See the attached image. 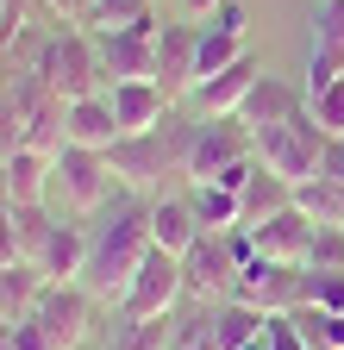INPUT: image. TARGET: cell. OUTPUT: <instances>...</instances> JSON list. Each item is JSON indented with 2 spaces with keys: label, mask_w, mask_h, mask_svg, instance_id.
Here are the masks:
<instances>
[{
  "label": "cell",
  "mask_w": 344,
  "mask_h": 350,
  "mask_svg": "<svg viewBox=\"0 0 344 350\" xmlns=\"http://www.w3.org/2000/svg\"><path fill=\"white\" fill-rule=\"evenodd\" d=\"M213 25H220V31H244V7H238V0H226V7L213 13Z\"/></svg>",
  "instance_id": "cell-38"
},
{
  "label": "cell",
  "mask_w": 344,
  "mask_h": 350,
  "mask_svg": "<svg viewBox=\"0 0 344 350\" xmlns=\"http://www.w3.org/2000/svg\"><path fill=\"white\" fill-rule=\"evenodd\" d=\"M250 232V244H256V256H269V262H300L307 269V250H313V219L300 213V206H282V213H269L263 226H244Z\"/></svg>",
  "instance_id": "cell-14"
},
{
  "label": "cell",
  "mask_w": 344,
  "mask_h": 350,
  "mask_svg": "<svg viewBox=\"0 0 344 350\" xmlns=\"http://www.w3.org/2000/svg\"><path fill=\"white\" fill-rule=\"evenodd\" d=\"M307 269H344V226H319V232H313Z\"/></svg>",
  "instance_id": "cell-32"
},
{
  "label": "cell",
  "mask_w": 344,
  "mask_h": 350,
  "mask_svg": "<svg viewBox=\"0 0 344 350\" xmlns=\"http://www.w3.org/2000/svg\"><path fill=\"white\" fill-rule=\"evenodd\" d=\"M157 19L144 25H125V31H94V51H101V69H107V88L113 81H157Z\"/></svg>",
  "instance_id": "cell-11"
},
{
  "label": "cell",
  "mask_w": 344,
  "mask_h": 350,
  "mask_svg": "<svg viewBox=\"0 0 344 350\" xmlns=\"http://www.w3.org/2000/svg\"><path fill=\"white\" fill-rule=\"evenodd\" d=\"M238 250H232V232H200L188 250H182V288L194 306H226L232 288H238Z\"/></svg>",
  "instance_id": "cell-5"
},
{
  "label": "cell",
  "mask_w": 344,
  "mask_h": 350,
  "mask_svg": "<svg viewBox=\"0 0 344 350\" xmlns=\"http://www.w3.org/2000/svg\"><path fill=\"white\" fill-rule=\"evenodd\" d=\"M188 144H194V119H188V125L169 119V125H157V131H132V138H119V144L107 150L113 182H119L125 194L157 200V194H163V175H182V182H188Z\"/></svg>",
  "instance_id": "cell-2"
},
{
  "label": "cell",
  "mask_w": 344,
  "mask_h": 350,
  "mask_svg": "<svg viewBox=\"0 0 344 350\" xmlns=\"http://www.w3.org/2000/svg\"><path fill=\"white\" fill-rule=\"evenodd\" d=\"M38 7L51 13V25H88V13H94V0H38Z\"/></svg>",
  "instance_id": "cell-36"
},
{
  "label": "cell",
  "mask_w": 344,
  "mask_h": 350,
  "mask_svg": "<svg viewBox=\"0 0 344 350\" xmlns=\"http://www.w3.org/2000/svg\"><path fill=\"white\" fill-rule=\"evenodd\" d=\"M150 250H157V238H150V200L144 194L113 200V213L101 219V226H88V269H81V288H88L94 300L119 306V294L132 288L138 262Z\"/></svg>",
  "instance_id": "cell-1"
},
{
  "label": "cell",
  "mask_w": 344,
  "mask_h": 350,
  "mask_svg": "<svg viewBox=\"0 0 344 350\" xmlns=\"http://www.w3.org/2000/svg\"><path fill=\"white\" fill-rule=\"evenodd\" d=\"M307 306L344 313V269H307Z\"/></svg>",
  "instance_id": "cell-30"
},
{
  "label": "cell",
  "mask_w": 344,
  "mask_h": 350,
  "mask_svg": "<svg viewBox=\"0 0 344 350\" xmlns=\"http://www.w3.org/2000/svg\"><path fill=\"white\" fill-rule=\"evenodd\" d=\"M313 51L344 57V0H313Z\"/></svg>",
  "instance_id": "cell-29"
},
{
  "label": "cell",
  "mask_w": 344,
  "mask_h": 350,
  "mask_svg": "<svg viewBox=\"0 0 344 350\" xmlns=\"http://www.w3.org/2000/svg\"><path fill=\"white\" fill-rule=\"evenodd\" d=\"M244 226H263V219L269 213H282V206H294V188L282 182V175H269L263 163H256V175H250V182H244Z\"/></svg>",
  "instance_id": "cell-24"
},
{
  "label": "cell",
  "mask_w": 344,
  "mask_h": 350,
  "mask_svg": "<svg viewBox=\"0 0 344 350\" xmlns=\"http://www.w3.org/2000/svg\"><path fill=\"white\" fill-rule=\"evenodd\" d=\"M25 69L44 81L51 94H63V100L107 94V69H101V51H94V31L88 25H57V31H44Z\"/></svg>",
  "instance_id": "cell-3"
},
{
  "label": "cell",
  "mask_w": 344,
  "mask_h": 350,
  "mask_svg": "<svg viewBox=\"0 0 344 350\" xmlns=\"http://www.w3.org/2000/svg\"><path fill=\"white\" fill-rule=\"evenodd\" d=\"M157 19V0H94L88 31H125V25H144Z\"/></svg>",
  "instance_id": "cell-27"
},
{
  "label": "cell",
  "mask_w": 344,
  "mask_h": 350,
  "mask_svg": "<svg viewBox=\"0 0 344 350\" xmlns=\"http://www.w3.org/2000/svg\"><path fill=\"white\" fill-rule=\"evenodd\" d=\"M263 350H313V344L300 338L294 313H282V319H269V332H263Z\"/></svg>",
  "instance_id": "cell-35"
},
{
  "label": "cell",
  "mask_w": 344,
  "mask_h": 350,
  "mask_svg": "<svg viewBox=\"0 0 344 350\" xmlns=\"http://www.w3.org/2000/svg\"><path fill=\"white\" fill-rule=\"evenodd\" d=\"M294 206L307 213L313 226H344V188H332V182H300Z\"/></svg>",
  "instance_id": "cell-26"
},
{
  "label": "cell",
  "mask_w": 344,
  "mask_h": 350,
  "mask_svg": "<svg viewBox=\"0 0 344 350\" xmlns=\"http://www.w3.org/2000/svg\"><path fill=\"white\" fill-rule=\"evenodd\" d=\"M319 182L344 188V138H332V144H326V157H319Z\"/></svg>",
  "instance_id": "cell-37"
},
{
  "label": "cell",
  "mask_w": 344,
  "mask_h": 350,
  "mask_svg": "<svg viewBox=\"0 0 344 350\" xmlns=\"http://www.w3.org/2000/svg\"><path fill=\"white\" fill-rule=\"evenodd\" d=\"M125 138L119 119H113V100L107 94H88V100H69V144L75 150H113Z\"/></svg>",
  "instance_id": "cell-20"
},
{
  "label": "cell",
  "mask_w": 344,
  "mask_h": 350,
  "mask_svg": "<svg viewBox=\"0 0 344 350\" xmlns=\"http://www.w3.org/2000/svg\"><path fill=\"white\" fill-rule=\"evenodd\" d=\"M107 100H113V119H119L125 138H132V131H157V125L176 119V107H169V94L157 81H113Z\"/></svg>",
  "instance_id": "cell-15"
},
{
  "label": "cell",
  "mask_w": 344,
  "mask_h": 350,
  "mask_svg": "<svg viewBox=\"0 0 344 350\" xmlns=\"http://www.w3.org/2000/svg\"><path fill=\"white\" fill-rule=\"evenodd\" d=\"M113 163H107V150H63L57 157V182H51V194L63 200V213L69 219H88V213H101L107 200H113Z\"/></svg>",
  "instance_id": "cell-10"
},
{
  "label": "cell",
  "mask_w": 344,
  "mask_h": 350,
  "mask_svg": "<svg viewBox=\"0 0 344 350\" xmlns=\"http://www.w3.org/2000/svg\"><path fill=\"white\" fill-rule=\"evenodd\" d=\"M332 81H344V57H332V51H313V57H307V100L319 94V88H332Z\"/></svg>",
  "instance_id": "cell-34"
},
{
  "label": "cell",
  "mask_w": 344,
  "mask_h": 350,
  "mask_svg": "<svg viewBox=\"0 0 344 350\" xmlns=\"http://www.w3.org/2000/svg\"><path fill=\"white\" fill-rule=\"evenodd\" d=\"M313 107V119L332 131V138H344V81H332V88H319V94L307 100Z\"/></svg>",
  "instance_id": "cell-33"
},
{
  "label": "cell",
  "mask_w": 344,
  "mask_h": 350,
  "mask_svg": "<svg viewBox=\"0 0 344 350\" xmlns=\"http://www.w3.org/2000/svg\"><path fill=\"white\" fill-rule=\"evenodd\" d=\"M232 300L256 306V313H269V319L300 313V306H307V269H300V262H269V256H250L244 269H238Z\"/></svg>",
  "instance_id": "cell-9"
},
{
  "label": "cell",
  "mask_w": 344,
  "mask_h": 350,
  "mask_svg": "<svg viewBox=\"0 0 344 350\" xmlns=\"http://www.w3.org/2000/svg\"><path fill=\"white\" fill-rule=\"evenodd\" d=\"M256 81H263V63H256V51H250L244 63H232V69H220V75L194 81L188 107H194V119H232V113L250 100V88H256Z\"/></svg>",
  "instance_id": "cell-13"
},
{
  "label": "cell",
  "mask_w": 344,
  "mask_h": 350,
  "mask_svg": "<svg viewBox=\"0 0 344 350\" xmlns=\"http://www.w3.org/2000/svg\"><path fill=\"white\" fill-rule=\"evenodd\" d=\"M51 282H44V269L38 262H13V269H0V325H19L31 306H38V294H44Z\"/></svg>",
  "instance_id": "cell-22"
},
{
  "label": "cell",
  "mask_w": 344,
  "mask_h": 350,
  "mask_svg": "<svg viewBox=\"0 0 344 350\" xmlns=\"http://www.w3.org/2000/svg\"><path fill=\"white\" fill-rule=\"evenodd\" d=\"M182 300H188V288H182V256H169V250H150V256L138 262L132 288L119 294V319H125V325L169 319Z\"/></svg>",
  "instance_id": "cell-6"
},
{
  "label": "cell",
  "mask_w": 344,
  "mask_h": 350,
  "mask_svg": "<svg viewBox=\"0 0 344 350\" xmlns=\"http://www.w3.org/2000/svg\"><path fill=\"white\" fill-rule=\"evenodd\" d=\"M256 157V131L232 119H194V144H188V182H220L226 169Z\"/></svg>",
  "instance_id": "cell-8"
},
{
  "label": "cell",
  "mask_w": 344,
  "mask_h": 350,
  "mask_svg": "<svg viewBox=\"0 0 344 350\" xmlns=\"http://www.w3.org/2000/svg\"><path fill=\"white\" fill-rule=\"evenodd\" d=\"M0 163H7V182H13V206H51L57 157H44V150H13V157H0Z\"/></svg>",
  "instance_id": "cell-21"
},
{
  "label": "cell",
  "mask_w": 344,
  "mask_h": 350,
  "mask_svg": "<svg viewBox=\"0 0 344 350\" xmlns=\"http://www.w3.org/2000/svg\"><path fill=\"white\" fill-rule=\"evenodd\" d=\"M182 7H188L194 19H213V13H220V7H226V0H182Z\"/></svg>",
  "instance_id": "cell-39"
},
{
  "label": "cell",
  "mask_w": 344,
  "mask_h": 350,
  "mask_svg": "<svg viewBox=\"0 0 344 350\" xmlns=\"http://www.w3.org/2000/svg\"><path fill=\"white\" fill-rule=\"evenodd\" d=\"M300 107H307V94H300V88H288V81H276V75H263L250 88V100L238 107V119L250 125V131H269V125H288Z\"/></svg>",
  "instance_id": "cell-19"
},
{
  "label": "cell",
  "mask_w": 344,
  "mask_h": 350,
  "mask_svg": "<svg viewBox=\"0 0 344 350\" xmlns=\"http://www.w3.org/2000/svg\"><path fill=\"white\" fill-rule=\"evenodd\" d=\"M200 232H207V226H200V213H194L188 194H157V200H150V238H157V250L182 256Z\"/></svg>",
  "instance_id": "cell-18"
},
{
  "label": "cell",
  "mask_w": 344,
  "mask_h": 350,
  "mask_svg": "<svg viewBox=\"0 0 344 350\" xmlns=\"http://www.w3.org/2000/svg\"><path fill=\"white\" fill-rule=\"evenodd\" d=\"M194 350H207V344H194Z\"/></svg>",
  "instance_id": "cell-40"
},
{
  "label": "cell",
  "mask_w": 344,
  "mask_h": 350,
  "mask_svg": "<svg viewBox=\"0 0 344 350\" xmlns=\"http://www.w3.org/2000/svg\"><path fill=\"white\" fill-rule=\"evenodd\" d=\"M263 332H269V313H256L244 300H226V306H213L207 350H263Z\"/></svg>",
  "instance_id": "cell-17"
},
{
  "label": "cell",
  "mask_w": 344,
  "mask_h": 350,
  "mask_svg": "<svg viewBox=\"0 0 344 350\" xmlns=\"http://www.w3.org/2000/svg\"><path fill=\"white\" fill-rule=\"evenodd\" d=\"M300 338H307L313 350H344V313H319V306H300L294 313Z\"/></svg>",
  "instance_id": "cell-28"
},
{
  "label": "cell",
  "mask_w": 344,
  "mask_h": 350,
  "mask_svg": "<svg viewBox=\"0 0 344 350\" xmlns=\"http://www.w3.org/2000/svg\"><path fill=\"white\" fill-rule=\"evenodd\" d=\"M244 57H250L244 31H220V25H200V57H194L200 81H207V75H220V69H232V63H244Z\"/></svg>",
  "instance_id": "cell-25"
},
{
  "label": "cell",
  "mask_w": 344,
  "mask_h": 350,
  "mask_svg": "<svg viewBox=\"0 0 344 350\" xmlns=\"http://www.w3.org/2000/svg\"><path fill=\"white\" fill-rule=\"evenodd\" d=\"M169 344H176V325L169 319H144V325H125L113 350H169Z\"/></svg>",
  "instance_id": "cell-31"
},
{
  "label": "cell",
  "mask_w": 344,
  "mask_h": 350,
  "mask_svg": "<svg viewBox=\"0 0 344 350\" xmlns=\"http://www.w3.org/2000/svg\"><path fill=\"white\" fill-rule=\"evenodd\" d=\"M332 144V131L313 119V107H300L288 125H269V131H256V163H263L269 175H282L288 188L300 182H319V157Z\"/></svg>",
  "instance_id": "cell-4"
},
{
  "label": "cell",
  "mask_w": 344,
  "mask_h": 350,
  "mask_svg": "<svg viewBox=\"0 0 344 350\" xmlns=\"http://www.w3.org/2000/svg\"><path fill=\"white\" fill-rule=\"evenodd\" d=\"M194 57H200V25H163L157 31V88L169 94V107H188L194 81H200Z\"/></svg>",
  "instance_id": "cell-12"
},
{
  "label": "cell",
  "mask_w": 344,
  "mask_h": 350,
  "mask_svg": "<svg viewBox=\"0 0 344 350\" xmlns=\"http://www.w3.org/2000/svg\"><path fill=\"white\" fill-rule=\"evenodd\" d=\"M94 306L101 300L81 282H51L25 319L38 325V338H44L51 350H81V344H88V325H94Z\"/></svg>",
  "instance_id": "cell-7"
},
{
  "label": "cell",
  "mask_w": 344,
  "mask_h": 350,
  "mask_svg": "<svg viewBox=\"0 0 344 350\" xmlns=\"http://www.w3.org/2000/svg\"><path fill=\"white\" fill-rule=\"evenodd\" d=\"M188 200H194L207 232H238L244 226V200L232 188H220V182H188Z\"/></svg>",
  "instance_id": "cell-23"
},
{
  "label": "cell",
  "mask_w": 344,
  "mask_h": 350,
  "mask_svg": "<svg viewBox=\"0 0 344 350\" xmlns=\"http://www.w3.org/2000/svg\"><path fill=\"white\" fill-rule=\"evenodd\" d=\"M38 269H44V282H81V269H88V226L57 219L44 250H38Z\"/></svg>",
  "instance_id": "cell-16"
}]
</instances>
